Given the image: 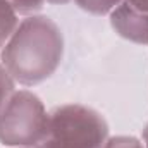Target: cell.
I'll use <instances>...</instances> for the list:
<instances>
[{
	"label": "cell",
	"mask_w": 148,
	"mask_h": 148,
	"mask_svg": "<svg viewBox=\"0 0 148 148\" xmlns=\"http://www.w3.org/2000/svg\"><path fill=\"white\" fill-rule=\"evenodd\" d=\"M141 141H143V147L148 148V122H147V126L143 127V133H141Z\"/></svg>",
	"instance_id": "8fae6325"
},
{
	"label": "cell",
	"mask_w": 148,
	"mask_h": 148,
	"mask_svg": "<svg viewBox=\"0 0 148 148\" xmlns=\"http://www.w3.org/2000/svg\"><path fill=\"white\" fill-rule=\"evenodd\" d=\"M103 148H145L143 141L136 136H110L107 140V143L103 145Z\"/></svg>",
	"instance_id": "9c48e42d"
},
{
	"label": "cell",
	"mask_w": 148,
	"mask_h": 148,
	"mask_svg": "<svg viewBox=\"0 0 148 148\" xmlns=\"http://www.w3.org/2000/svg\"><path fill=\"white\" fill-rule=\"evenodd\" d=\"M110 138L107 119L93 107L62 103L48 112L47 133L36 148H103Z\"/></svg>",
	"instance_id": "7a4b0ae2"
},
{
	"label": "cell",
	"mask_w": 148,
	"mask_h": 148,
	"mask_svg": "<svg viewBox=\"0 0 148 148\" xmlns=\"http://www.w3.org/2000/svg\"><path fill=\"white\" fill-rule=\"evenodd\" d=\"M124 2L129 7H133L134 10H138V12L148 16V0H124Z\"/></svg>",
	"instance_id": "30bf717a"
},
{
	"label": "cell",
	"mask_w": 148,
	"mask_h": 148,
	"mask_svg": "<svg viewBox=\"0 0 148 148\" xmlns=\"http://www.w3.org/2000/svg\"><path fill=\"white\" fill-rule=\"evenodd\" d=\"M19 14L9 0H0V50L19 26Z\"/></svg>",
	"instance_id": "5b68a950"
},
{
	"label": "cell",
	"mask_w": 148,
	"mask_h": 148,
	"mask_svg": "<svg viewBox=\"0 0 148 148\" xmlns=\"http://www.w3.org/2000/svg\"><path fill=\"white\" fill-rule=\"evenodd\" d=\"M14 9L17 10L19 16H33L40 12L45 5H47V0H9Z\"/></svg>",
	"instance_id": "ba28073f"
},
{
	"label": "cell",
	"mask_w": 148,
	"mask_h": 148,
	"mask_svg": "<svg viewBox=\"0 0 148 148\" xmlns=\"http://www.w3.org/2000/svg\"><path fill=\"white\" fill-rule=\"evenodd\" d=\"M16 81L12 79V76L5 71V67L0 64V110L5 107V103L9 102V98L14 95L16 91Z\"/></svg>",
	"instance_id": "52a82bcc"
},
{
	"label": "cell",
	"mask_w": 148,
	"mask_h": 148,
	"mask_svg": "<svg viewBox=\"0 0 148 148\" xmlns=\"http://www.w3.org/2000/svg\"><path fill=\"white\" fill-rule=\"evenodd\" d=\"M76 5L93 16H109L112 10L124 0H74Z\"/></svg>",
	"instance_id": "8992f818"
},
{
	"label": "cell",
	"mask_w": 148,
	"mask_h": 148,
	"mask_svg": "<svg viewBox=\"0 0 148 148\" xmlns=\"http://www.w3.org/2000/svg\"><path fill=\"white\" fill-rule=\"evenodd\" d=\"M62 57V29L43 14L21 19L14 35L0 50V64L17 84L26 88L50 79L60 67Z\"/></svg>",
	"instance_id": "6da1fadb"
},
{
	"label": "cell",
	"mask_w": 148,
	"mask_h": 148,
	"mask_svg": "<svg viewBox=\"0 0 148 148\" xmlns=\"http://www.w3.org/2000/svg\"><path fill=\"white\" fill-rule=\"evenodd\" d=\"M69 2H74V0H47V3H52V5H64Z\"/></svg>",
	"instance_id": "7c38bea8"
},
{
	"label": "cell",
	"mask_w": 148,
	"mask_h": 148,
	"mask_svg": "<svg viewBox=\"0 0 148 148\" xmlns=\"http://www.w3.org/2000/svg\"><path fill=\"white\" fill-rule=\"evenodd\" d=\"M110 26L112 29L119 35L121 38L148 47V16L134 10L129 7L126 2L117 5L110 14Z\"/></svg>",
	"instance_id": "277c9868"
},
{
	"label": "cell",
	"mask_w": 148,
	"mask_h": 148,
	"mask_svg": "<svg viewBox=\"0 0 148 148\" xmlns=\"http://www.w3.org/2000/svg\"><path fill=\"white\" fill-rule=\"evenodd\" d=\"M48 112L29 90H16L0 110V143L9 148H36L47 133Z\"/></svg>",
	"instance_id": "3957f363"
}]
</instances>
